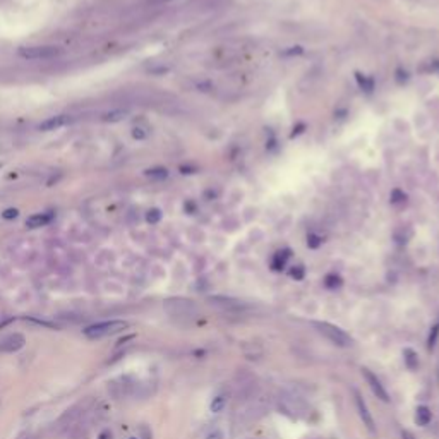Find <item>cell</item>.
<instances>
[{"label":"cell","instance_id":"4fadbf2b","mask_svg":"<svg viewBox=\"0 0 439 439\" xmlns=\"http://www.w3.org/2000/svg\"><path fill=\"white\" fill-rule=\"evenodd\" d=\"M50 221H52V215H45V213L33 215V217L26 220V226H29V228H40V226H45Z\"/></svg>","mask_w":439,"mask_h":439},{"label":"cell","instance_id":"7a4b0ae2","mask_svg":"<svg viewBox=\"0 0 439 439\" xmlns=\"http://www.w3.org/2000/svg\"><path fill=\"white\" fill-rule=\"evenodd\" d=\"M312 326H314V329L318 331L319 334H323L326 340H329L331 343L336 345V347L348 348V347H352V345H353V338L350 336V334H348L347 331H343L341 328H338V326L331 325V323L312 321Z\"/></svg>","mask_w":439,"mask_h":439},{"label":"cell","instance_id":"7c38bea8","mask_svg":"<svg viewBox=\"0 0 439 439\" xmlns=\"http://www.w3.org/2000/svg\"><path fill=\"white\" fill-rule=\"evenodd\" d=\"M226 405H228V395H226V393H218V395L213 396V400H211L210 410L213 412V414H221L226 408Z\"/></svg>","mask_w":439,"mask_h":439},{"label":"cell","instance_id":"e0dca14e","mask_svg":"<svg viewBox=\"0 0 439 439\" xmlns=\"http://www.w3.org/2000/svg\"><path fill=\"white\" fill-rule=\"evenodd\" d=\"M438 336H439V326H434L429 334V340H427V347H429V350H433V348L436 347Z\"/></svg>","mask_w":439,"mask_h":439},{"label":"cell","instance_id":"2e32d148","mask_svg":"<svg viewBox=\"0 0 439 439\" xmlns=\"http://www.w3.org/2000/svg\"><path fill=\"white\" fill-rule=\"evenodd\" d=\"M124 115H125L124 110H113V111H109V113L103 115V120H107V122H118L122 117H124Z\"/></svg>","mask_w":439,"mask_h":439},{"label":"cell","instance_id":"277c9868","mask_svg":"<svg viewBox=\"0 0 439 439\" xmlns=\"http://www.w3.org/2000/svg\"><path fill=\"white\" fill-rule=\"evenodd\" d=\"M165 309L170 316H173V318H182V319L194 318V316L198 314V307H196V304L191 302V300H184V299L166 300Z\"/></svg>","mask_w":439,"mask_h":439},{"label":"cell","instance_id":"44dd1931","mask_svg":"<svg viewBox=\"0 0 439 439\" xmlns=\"http://www.w3.org/2000/svg\"><path fill=\"white\" fill-rule=\"evenodd\" d=\"M302 273H304V271H302V270H297V271H295V270H293V271H292V276H293V278H297V280H300V278H302V276H304V274H302Z\"/></svg>","mask_w":439,"mask_h":439},{"label":"cell","instance_id":"9a60e30c","mask_svg":"<svg viewBox=\"0 0 439 439\" xmlns=\"http://www.w3.org/2000/svg\"><path fill=\"white\" fill-rule=\"evenodd\" d=\"M431 420H433V414H431V410L427 407H419L417 412H415V422L419 424V426H429Z\"/></svg>","mask_w":439,"mask_h":439},{"label":"cell","instance_id":"30bf717a","mask_svg":"<svg viewBox=\"0 0 439 439\" xmlns=\"http://www.w3.org/2000/svg\"><path fill=\"white\" fill-rule=\"evenodd\" d=\"M210 302L226 312H244L245 309H247V306H245L244 302L228 299V297H213V299H210Z\"/></svg>","mask_w":439,"mask_h":439},{"label":"cell","instance_id":"cb8c5ba5","mask_svg":"<svg viewBox=\"0 0 439 439\" xmlns=\"http://www.w3.org/2000/svg\"><path fill=\"white\" fill-rule=\"evenodd\" d=\"M129 439H139V438H129Z\"/></svg>","mask_w":439,"mask_h":439},{"label":"cell","instance_id":"6da1fadb","mask_svg":"<svg viewBox=\"0 0 439 439\" xmlns=\"http://www.w3.org/2000/svg\"><path fill=\"white\" fill-rule=\"evenodd\" d=\"M278 408L283 415L290 419H307L309 407L299 395L292 391H281L278 395Z\"/></svg>","mask_w":439,"mask_h":439},{"label":"cell","instance_id":"ac0fdd59","mask_svg":"<svg viewBox=\"0 0 439 439\" xmlns=\"http://www.w3.org/2000/svg\"><path fill=\"white\" fill-rule=\"evenodd\" d=\"M206 439H225V438H223V433H221V431H220V429H215V431H211V433L208 434Z\"/></svg>","mask_w":439,"mask_h":439},{"label":"cell","instance_id":"3957f363","mask_svg":"<svg viewBox=\"0 0 439 439\" xmlns=\"http://www.w3.org/2000/svg\"><path fill=\"white\" fill-rule=\"evenodd\" d=\"M127 321H120V319H111V321H103V323H96V325L88 326L86 329H83L84 336L89 338V340H100L103 336H110V334H115L118 331L127 328Z\"/></svg>","mask_w":439,"mask_h":439},{"label":"cell","instance_id":"d6986e66","mask_svg":"<svg viewBox=\"0 0 439 439\" xmlns=\"http://www.w3.org/2000/svg\"><path fill=\"white\" fill-rule=\"evenodd\" d=\"M17 217V211L16 210H7L3 213V218H16Z\"/></svg>","mask_w":439,"mask_h":439},{"label":"cell","instance_id":"603a6c76","mask_svg":"<svg viewBox=\"0 0 439 439\" xmlns=\"http://www.w3.org/2000/svg\"><path fill=\"white\" fill-rule=\"evenodd\" d=\"M403 439H414V438H412L408 433H403Z\"/></svg>","mask_w":439,"mask_h":439},{"label":"cell","instance_id":"5bb4252c","mask_svg":"<svg viewBox=\"0 0 439 439\" xmlns=\"http://www.w3.org/2000/svg\"><path fill=\"white\" fill-rule=\"evenodd\" d=\"M403 359H405V366H407L410 371H415L419 367V355L414 348H405Z\"/></svg>","mask_w":439,"mask_h":439},{"label":"cell","instance_id":"52a82bcc","mask_svg":"<svg viewBox=\"0 0 439 439\" xmlns=\"http://www.w3.org/2000/svg\"><path fill=\"white\" fill-rule=\"evenodd\" d=\"M362 376H364V379L367 381V384H369L371 391H373L374 395L379 398V400H383L384 403H388V401H389V395H388V391H386L384 386H383L381 379H379L378 376L373 373V371L366 369V367L362 369Z\"/></svg>","mask_w":439,"mask_h":439},{"label":"cell","instance_id":"5b68a950","mask_svg":"<svg viewBox=\"0 0 439 439\" xmlns=\"http://www.w3.org/2000/svg\"><path fill=\"white\" fill-rule=\"evenodd\" d=\"M60 54V48L57 47H22L19 48V55L26 60H47L54 58Z\"/></svg>","mask_w":439,"mask_h":439},{"label":"cell","instance_id":"7402d4cb","mask_svg":"<svg viewBox=\"0 0 439 439\" xmlns=\"http://www.w3.org/2000/svg\"><path fill=\"white\" fill-rule=\"evenodd\" d=\"M98 439H111V433H110L109 429H107V431H103V433L100 434V438H98Z\"/></svg>","mask_w":439,"mask_h":439},{"label":"cell","instance_id":"ffe728a7","mask_svg":"<svg viewBox=\"0 0 439 439\" xmlns=\"http://www.w3.org/2000/svg\"><path fill=\"white\" fill-rule=\"evenodd\" d=\"M151 213L153 215H148V220H150V221H156V220L160 218V211H151Z\"/></svg>","mask_w":439,"mask_h":439},{"label":"cell","instance_id":"ba28073f","mask_svg":"<svg viewBox=\"0 0 439 439\" xmlns=\"http://www.w3.org/2000/svg\"><path fill=\"white\" fill-rule=\"evenodd\" d=\"M256 391H258V384L252 378H244L240 379L239 384H235V398L239 401H249L256 396Z\"/></svg>","mask_w":439,"mask_h":439},{"label":"cell","instance_id":"8992f818","mask_svg":"<svg viewBox=\"0 0 439 439\" xmlns=\"http://www.w3.org/2000/svg\"><path fill=\"white\" fill-rule=\"evenodd\" d=\"M353 395H355V407H357V412H359L360 420H362L364 426H366V429L369 431L371 434H376V422H374L373 414L369 412V407H367L366 400L360 396L359 391H355Z\"/></svg>","mask_w":439,"mask_h":439},{"label":"cell","instance_id":"8fae6325","mask_svg":"<svg viewBox=\"0 0 439 439\" xmlns=\"http://www.w3.org/2000/svg\"><path fill=\"white\" fill-rule=\"evenodd\" d=\"M24 343H26V338L22 336V334L19 333L9 334V336L0 341V352H7V353L17 352L24 347Z\"/></svg>","mask_w":439,"mask_h":439},{"label":"cell","instance_id":"9c48e42d","mask_svg":"<svg viewBox=\"0 0 439 439\" xmlns=\"http://www.w3.org/2000/svg\"><path fill=\"white\" fill-rule=\"evenodd\" d=\"M72 122V117L67 113H60V115H54V117L45 118L43 122L38 124V131L42 132H50V131H57V129L64 127V125L70 124Z\"/></svg>","mask_w":439,"mask_h":439}]
</instances>
